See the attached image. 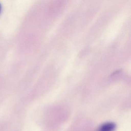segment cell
I'll return each mask as SVG.
<instances>
[{
    "label": "cell",
    "mask_w": 131,
    "mask_h": 131,
    "mask_svg": "<svg viewBox=\"0 0 131 131\" xmlns=\"http://www.w3.org/2000/svg\"><path fill=\"white\" fill-rule=\"evenodd\" d=\"M1 4H0V13H1Z\"/></svg>",
    "instance_id": "7a4b0ae2"
},
{
    "label": "cell",
    "mask_w": 131,
    "mask_h": 131,
    "mask_svg": "<svg viewBox=\"0 0 131 131\" xmlns=\"http://www.w3.org/2000/svg\"><path fill=\"white\" fill-rule=\"evenodd\" d=\"M115 124L112 122H107L102 125L98 131H113L115 128Z\"/></svg>",
    "instance_id": "6da1fadb"
}]
</instances>
